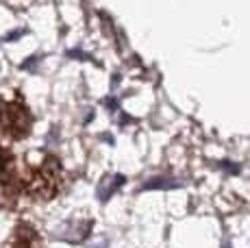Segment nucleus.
I'll return each mask as SVG.
<instances>
[{
    "label": "nucleus",
    "mask_w": 250,
    "mask_h": 248,
    "mask_svg": "<svg viewBox=\"0 0 250 248\" xmlns=\"http://www.w3.org/2000/svg\"><path fill=\"white\" fill-rule=\"evenodd\" d=\"M61 187V165L55 157H46L37 168L26 170L22 176V189L33 200H50Z\"/></svg>",
    "instance_id": "f257e3e1"
},
{
    "label": "nucleus",
    "mask_w": 250,
    "mask_h": 248,
    "mask_svg": "<svg viewBox=\"0 0 250 248\" xmlns=\"http://www.w3.org/2000/svg\"><path fill=\"white\" fill-rule=\"evenodd\" d=\"M31 113L20 100L0 98V133L9 140H22L31 133Z\"/></svg>",
    "instance_id": "f03ea898"
},
{
    "label": "nucleus",
    "mask_w": 250,
    "mask_h": 248,
    "mask_svg": "<svg viewBox=\"0 0 250 248\" xmlns=\"http://www.w3.org/2000/svg\"><path fill=\"white\" fill-rule=\"evenodd\" d=\"M4 248H42V240L35 228L20 224V227L13 228V233L9 235Z\"/></svg>",
    "instance_id": "7ed1b4c3"
}]
</instances>
